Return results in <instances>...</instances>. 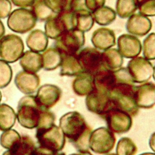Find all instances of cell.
Returning <instances> with one entry per match:
<instances>
[{
  "label": "cell",
  "mask_w": 155,
  "mask_h": 155,
  "mask_svg": "<svg viewBox=\"0 0 155 155\" xmlns=\"http://www.w3.org/2000/svg\"><path fill=\"white\" fill-rule=\"evenodd\" d=\"M114 72L116 82L109 93L112 107L120 109L131 117H134L139 112V108L134 99L136 85L127 68L120 67L114 70Z\"/></svg>",
  "instance_id": "cell-1"
},
{
  "label": "cell",
  "mask_w": 155,
  "mask_h": 155,
  "mask_svg": "<svg viewBox=\"0 0 155 155\" xmlns=\"http://www.w3.org/2000/svg\"><path fill=\"white\" fill-rule=\"evenodd\" d=\"M59 127L78 151L88 150L89 139L93 130L80 113L76 111L66 113L60 117Z\"/></svg>",
  "instance_id": "cell-2"
},
{
  "label": "cell",
  "mask_w": 155,
  "mask_h": 155,
  "mask_svg": "<svg viewBox=\"0 0 155 155\" xmlns=\"http://www.w3.org/2000/svg\"><path fill=\"white\" fill-rule=\"evenodd\" d=\"M42 110L38 104L35 96H24L18 102L16 119L24 128H35L38 125Z\"/></svg>",
  "instance_id": "cell-3"
},
{
  "label": "cell",
  "mask_w": 155,
  "mask_h": 155,
  "mask_svg": "<svg viewBox=\"0 0 155 155\" xmlns=\"http://www.w3.org/2000/svg\"><path fill=\"white\" fill-rule=\"evenodd\" d=\"M76 28L74 12L68 9L54 15L44 24L45 33L48 38L56 39L64 32Z\"/></svg>",
  "instance_id": "cell-4"
},
{
  "label": "cell",
  "mask_w": 155,
  "mask_h": 155,
  "mask_svg": "<svg viewBox=\"0 0 155 155\" xmlns=\"http://www.w3.org/2000/svg\"><path fill=\"white\" fill-rule=\"evenodd\" d=\"M35 136L39 147L53 151H62L65 144V137L62 131L55 124L48 128L36 129Z\"/></svg>",
  "instance_id": "cell-5"
},
{
  "label": "cell",
  "mask_w": 155,
  "mask_h": 155,
  "mask_svg": "<svg viewBox=\"0 0 155 155\" xmlns=\"http://www.w3.org/2000/svg\"><path fill=\"white\" fill-rule=\"evenodd\" d=\"M85 41L84 33L74 28L64 32L55 39L54 47L62 55L75 54L82 49Z\"/></svg>",
  "instance_id": "cell-6"
},
{
  "label": "cell",
  "mask_w": 155,
  "mask_h": 155,
  "mask_svg": "<svg viewBox=\"0 0 155 155\" xmlns=\"http://www.w3.org/2000/svg\"><path fill=\"white\" fill-rule=\"evenodd\" d=\"M37 19L31 10L19 8L14 10L8 16L7 25L13 32L24 34L36 25Z\"/></svg>",
  "instance_id": "cell-7"
},
{
  "label": "cell",
  "mask_w": 155,
  "mask_h": 155,
  "mask_svg": "<svg viewBox=\"0 0 155 155\" xmlns=\"http://www.w3.org/2000/svg\"><path fill=\"white\" fill-rule=\"evenodd\" d=\"M24 51L22 39L15 34L4 35L0 39V58L7 63H14L21 58Z\"/></svg>",
  "instance_id": "cell-8"
},
{
  "label": "cell",
  "mask_w": 155,
  "mask_h": 155,
  "mask_svg": "<svg viewBox=\"0 0 155 155\" xmlns=\"http://www.w3.org/2000/svg\"><path fill=\"white\" fill-rule=\"evenodd\" d=\"M114 134L108 128L101 127L92 131L89 139V148L99 154L109 153L116 144Z\"/></svg>",
  "instance_id": "cell-9"
},
{
  "label": "cell",
  "mask_w": 155,
  "mask_h": 155,
  "mask_svg": "<svg viewBox=\"0 0 155 155\" xmlns=\"http://www.w3.org/2000/svg\"><path fill=\"white\" fill-rule=\"evenodd\" d=\"M101 117L105 121L107 128L113 133H125L132 127V117L127 113L113 107Z\"/></svg>",
  "instance_id": "cell-10"
},
{
  "label": "cell",
  "mask_w": 155,
  "mask_h": 155,
  "mask_svg": "<svg viewBox=\"0 0 155 155\" xmlns=\"http://www.w3.org/2000/svg\"><path fill=\"white\" fill-rule=\"evenodd\" d=\"M127 68L134 83L148 82L153 76L154 67L151 62L142 56H137L128 61Z\"/></svg>",
  "instance_id": "cell-11"
},
{
  "label": "cell",
  "mask_w": 155,
  "mask_h": 155,
  "mask_svg": "<svg viewBox=\"0 0 155 155\" xmlns=\"http://www.w3.org/2000/svg\"><path fill=\"white\" fill-rule=\"evenodd\" d=\"M78 58L83 71L93 75L104 68L102 52L96 48L85 47L77 53Z\"/></svg>",
  "instance_id": "cell-12"
},
{
  "label": "cell",
  "mask_w": 155,
  "mask_h": 155,
  "mask_svg": "<svg viewBox=\"0 0 155 155\" xmlns=\"http://www.w3.org/2000/svg\"><path fill=\"white\" fill-rule=\"evenodd\" d=\"M61 96L62 90L58 86L45 84L38 89L35 99L41 108L49 110L59 101Z\"/></svg>",
  "instance_id": "cell-13"
},
{
  "label": "cell",
  "mask_w": 155,
  "mask_h": 155,
  "mask_svg": "<svg viewBox=\"0 0 155 155\" xmlns=\"http://www.w3.org/2000/svg\"><path fill=\"white\" fill-rule=\"evenodd\" d=\"M85 102L89 111L100 116L112 107L109 94L99 91L94 88L86 96Z\"/></svg>",
  "instance_id": "cell-14"
},
{
  "label": "cell",
  "mask_w": 155,
  "mask_h": 155,
  "mask_svg": "<svg viewBox=\"0 0 155 155\" xmlns=\"http://www.w3.org/2000/svg\"><path fill=\"white\" fill-rule=\"evenodd\" d=\"M117 50L125 58L132 59L138 56L142 51L140 41L135 36L123 34L119 36L117 41Z\"/></svg>",
  "instance_id": "cell-15"
},
{
  "label": "cell",
  "mask_w": 155,
  "mask_h": 155,
  "mask_svg": "<svg viewBox=\"0 0 155 155\" xmlns=\"http://www.w3.org/2000/svg\"><path fill=\"white\" fill-rule=\"evenodd\" d=\"M134 99L139 108L150 109L155 105V84L147 82L136 87Z\"/></svg>",
  "instance_id": "cell-16"
},
{
  "label": "cell",
  "mask_w": 155,
  "mask_h": 155,
  "mask_svg": "<svg viewBox=\"0 0 155 155\" xmlns=\"http://www.w3.org/2000/svg\"><path fill=\"white\" fill-rule=\"evenodd\" d=\"M14 83L21 93L30 95L38 90L40 85V78L36 73L23 70L17 73Z\"/></svg>",
  "instance_id": "cell-17"
},
{
  "label": "cell",
  "mask_w": 155,
  "mask_h": 155,
  "mask_svg": "<svg viewBox=\"0 0 155 155\" xmlns=\"http://www.w3.org/2000/svg\"><path fill=\"white\" fill-rule=\"evenodd\" d=\"M126 30L135 36H143L148 34L152 27L151 21L140 13H134L128 18L126 23Z\"/></svg>",
  "instance_id": "cell-18"
},
{
  "label": "cell",
  "mask_w": 155,
  "mask_h": 155,
  "mask_svg": "<svg viewBox=\"0 0 155 155\" xmlns=\"http://www.w3.org/2000/svg\"><path fill=\"white\" fill-rule=\"evenodd\" d=\"M91 41L94 48L104 51L116 45L115 33L110 28L101 27L93 31Z\"/></svg>",
  "instance_id": "cell-19"
},
{
  "label": "cell",
  "mask_w": 155,
  "mask_h": 155,
  "mask_svg": "<svg viewBox=\"0 0 155 155\" xmlns=\"http://www.w3.org/2000/svg\"><path fill=\"white\" fill-rule=\"evenodd\" d=\"M116 82L114 70L102 68L93 75L94 88L96 90L109 94Z\"/></svg>",
  "instance_id": "cell-20"
},
{
  "label": "cell",
  "mask_w": 155,
  "mask_h": 155,
  "mask_svg": "<svg viewBox=\"0 0 155 155\" xmlns=\"http://www.w3.org/2000/svg\"><path fill=\"white\" fill-rule=\"evenodd\" d=\"M71 86L76 95L79 96H87L94 89L93 75L83 71L75 77Z\"/></svg>",
  "instance_id": "cell-21"
},
{
  "label": "cell",
  "mask_w": 155,
  "mask_h": 155,
  "mask_svg": "<svg viewBox=\"0 0 155 155\" xmlns=\"http://www.w3.org/2000/svg\"><path fill=\"white\" fill-rule=\"evenodd\" d=\"M19 64L24 71L36 73L42 68V55L38 52L27 50L20 58Z\"/></svg>",
  "instance_id": "cell-22"
},
{
  "label": "cell",
  "mask_w": 155,
  "mask_h": 155,
  "mask_svg": "<svg viewBox=\"0 0 155 155\" xmlns=\"http://www.w3.org/2000/svg\"><path fill=\"white\" fill-rule=\"evenodd\" d=\"M60 67L61 76H76L83 71L77 54H63Z\"/></svg>",
  "instance_id": "cell-23"
},
{
  "label": "cell",
  "mask_w": 155,
  "mask_h": 155,
  "mask_svg": "<svg viewBox=\"0 0 155 155\" xmlns=\"http://www.w3.org/2000/svg\"><path fill=\"white\" fill-rule=\"evenodd\" d=\"M25 42L30 50L40 53L47 48L48 39L44 31L40 29H35L28 34Z\"/></svg>",
  "instance_id": "cell-24"
},
{
  "label": "cell",
  "mask_w": 155,
  "mask_h": 155,
  "mask_svg": "<svg viewBox=\"0 0 155 155\" xmlns=\"http://www.w3.org/2000/svg\"><path fill=\"white\" fill-rule=\"evenodd\" d=\"M36 148L32 139L27 135L21 136L20 139L2 155H32Z\"/></svg>",
  "instance_id": "cell-25"
},
{
  "label": "cell",
  "mask_w": 155,
  "mask_h": 155,
  "mask_svg": "<svg viewBox=\"0 0 155 155\" xmlns=\"http://www.w3.org/2000/svg\"><path fill=\"white\" fill-rule=\"evenodd\" d=\"M42 68L47 71H52L60 67L62 54L54 47L47 48L41 54Z\"/></svg>",
  "instance_id": "cell-26"
},
{
  "label": "cell",
  "mask_w": 155,
  "mask_h": 155,
  "mask_svg": "<svg viewBox=\"0 0 155 155\" xmlns=\"http://www.w3.org/2000/svg\"><path fill=\"white\" fill-rule=\"evenodd\" d=\"M102 58L104 67L111 70H117L123 64V57L116 48H110L104 50Z\"/></svg>",
  "instance_id": "cell-27"
},
{
  "label": "cell",
  "mask_w": 155,
  "mask_h": 155,
  "mask_svg": "<svg viewBox=\"0 0 155 155\" xmlns=\"http://www.w3.org/2000/svg\"><path fill=\"white\" fill-rule=\"evenodd\" d=\"M16 114L13 108L6 104H0V130L11 129L15 124Z\"/></svg>",
  "instance_id": "cell-28"
},
{
  "label": "cell",
  "mask_w": 155,
  "mask_h": 155,
  "mask_svg": "<svg viewBox=\"0 0 155 155\" xmlns=\"http://www.w3.org/2000/svg\"><path fill=\"white\" fill-rule=\"evenodd\" d=\"M76 19V29L84 33L90 30L94 25L92 13L87 8H82L74 12Z\"/></svg>",
  "instance_id": "cell-29"
},
{
  "label": "cell",
  "mask_w": 155,
  "mask_h": 155,
  "mask_svg": "<svg viewBox=\"0 0 155 155\" xmlns=\"http://www.w3.org/2000/svg\"><path fill=\"white\" fill-rule=\"evenodd\" d=\"M94 22L102 26L111 24L116 18V13L114 9L108 6H103L92 13Z\"/></svg>",
  "instance_id": "cell-30"
},
{
  "label": "cell",
  "mask_w": 155,
  "mask_h": 155,
  "mask_svg": "<svg viewBox=\"0 0 155 155\" xmlns=\"http://www.w3.org/2000/svg\"><path fill=\"white\" fill-rule=\"evenodd\" d=\"M138 0H116V13L119 18H128L138 9Z\"/></svg>",
  "instance_id": "cell-31"
},
{
  "label": "cell",
  "mask_w": 155,
  "mask_h": 155,
  "mask_svg": "<svg viewBox=\"0 0 155 155\" xmlns=\"http://www.w3.org/2000/svg\"><path fill=\"white\" fill-rule=\"evenodd\" d=\"M30 10L36 19L41 22H45L56 15L47 5L45 0H36L31 7Z\"/></svg>",
  "instance_id": "cell-32"
},
{
  "label": "cell",
  "mask_w": 155,
  "mask_h": 155,
  "mask_svg": "<svg viewBox=\"0 0 155 155\" xmlns=\"http://www.w3.org/2000/svg\"><path fill=\"white\" fill-rule=\"evenodd\" d=\"M137 151V146L131 139L123 137L117 142L116 148L117 155H135Z\"/></svg>",
  "instance_id": "cell-33"
},
{
  "label": "cell",
  "mask_w": 155,
  "mask_h": 155,
  "mask_svg": "<svg viewBox=\"0 0 155 155\" xmlns=\"http://www.w3.org/2000/svg\"><path fill=\"white\" fill-rule=\"evenodd\" d=\"M142 50L143 57L149 61L155 59V33H150L144 39Z\"/></svg>",
  "instance_id": "cell-34"
},
{
  "label": "cell",
  "mask_w": 155,
  "mask_h": 155,
  "mask_svg": "<svg viewBox=\"0 0 155 155\" xmlns=\"http://www.w3.org/2000/svg\"><path fill=\"white\" fill-rule=\"evenodd\" d=\"M19 133L13 129L3 131L0 136V145L5 149H10L21 138Z\"/></svg>",
  "instance_id": "cell-35"
},
{
  "label": "cell",
  "mask_w": 155,
  "mask_h": 155,
  "mask_svg": "<svg viewBox=\"0 0 155 155\" xmlns=\"http://www.w3.org/2000/svg\"><path fill=\"white\" fill-rule=\"evenodd\" d=\"M13 76L11 66L7 62L0 59V88H4L10 83Z\"/></svg>",
  "instance_id": "cell-36"
},
{
  "label": "cell",
  "mask_w": 155,
  "mask_h": 155,
  "mask_svg": "<svg viewBox=\"0 0 155 155\" xmlns=\"http://www.w3.org/2000/svg\"><path fill=\"white\" fill-rule=\"evenodd\" d=\"M55 119V114L52 111L49 110L43 109L36 129H44L53 125Z\"/></svg>",
  "instance_id": "cell-37"
},
{
  "label": "cell",
  "mask_w": 155,
  "mask_h": 155,
  "mask_svg": "<svg viewBox=\"0 0 155 155\" xmlns=\"http://www.w3.org/2000/svg\"><path fill=\"white\" fill-rule=\"evenodd\" d=\"M139 13L146 16H155V0H143L139 3Z\"/></svg>",
  "instance_id": "cell-38"
},
{
  "label": "cell",
  "mask_w": 155,
  "mask_h": 155,
  "mask_svg": "<svg viewBox=\"0 0 155 155\" xmlns=\"http://www.w3.org/2000/svg\"><path fill=\"white\" fill-rule=\"evenodd\" d=\"M47 5L56 14L70 8L71 0H45Z\"/></svg>",
  "instance_id": "cell-39"
},
{
  "label": "cell",
  "mask_w": 155,
  "mask_h": 155,
  "mask_svg": "<svg viewBox=\"0 0 155 155\" xmlns=\"http://www.w3.org/2000/svg\"><path fill=\"white\" fill-rule=\"evenodd\" d=\"M12 8L10 0H0V19L7 18L11 13Z\"/></svg>",
  "instance_id": "cell-40"
},
{
  "label": "cell",
  "mask_w": 155,
  "mask_h": 155,
  "mask_svg": "<svg viewBox=\"0 0 155 155\" xmlns=\"http://www.w3.org/2000/svg\"><path fill=\"white\" fill-rule=\"evenodd\" d=\"M86 8L91 13L104 6L105 0H84Z\"/></svg>",
  "instance_id": "cell-41"
},
{
  "label": "cell",
  "mask_w": 155,
  "mask_h": 155,
  "mask_svg": "<svg viewBox=\"0 0 155 155\" xmlns=\"http://www.w3.org/2000/svg\"><path fill=\"white\" fill-rule=\"evenodd\" d=\"M32 155H65L64 153L55 152L41 147H36Z\"/></svg>",
  "instance_id": "cell-42"
},
{
  "label": "cell",
  "mask_w": 155,
  "mask_h": 155,
  "mask_svg": "<svg viewBox=\"0 0 155 155\" xmlns=\"http://www.w3.org/2000/svg\"><path fill=\"white\" fill-rule=\"evenodd\" d=\"M36 1V0H10L15 6L25 8L31 7Z\"/></svg>",
  "instance_id": "cell-43"
},
{
  "label": "cell",
  "mask_w": 155,
  "mask_h": 155,
  "mask_svg": "<svg viewBox=\"0 0 155 155\" xmlns=\"http://www.w3.org/2000/svg\"><path fill=\"white\" fill-rule=\"evenodd\" d=\"M148 145L151 150L155 153V132L151 134L148 140Z\"/></svg>",
  "instance_id": "cell-44"
},
{
  "label": "cell",
  "mask_w": 155,
  "mask_h": 155,
  "mask_svg": "<svg viewBox=\"0 0 155 155\" xmlns=\"http://www.w3.org/2000/svg\"><path fill=\"white\" fill-rule=\"evenodd\" d=\"M68 155H93L89 150H86V151H78V153H72Z\"/></svg>",
  "instance_id": "cell-45"
},
{
  "label": "cell",
  "mask_w": 155,
  "mask_h": 155,
  "mask_svg": "<svg viewBox=\"0 0 155 155\" xmlns=\"http://www.w3.org/2000/svg\"><path fill=\"white\" fill-rule=\"evenodd\" d=\"M5 31V29L4 25L2 22L1 21V20L0 19V39L4 35Z\"/></svg>",
  "instance_id": "cell-46"
},
{
  "label": "cell",
  "mask_w": 155,
  "mask_h": 155,
  "mask_svg": "<svg viewBox=\"0 0 155 155\" xmlns=\"http://www.w3.org/2000/svg\"><path fill=\"white\" fill-rule=\"evenodd\" d=\"M139 155H155V153H150V152H146V153H141Z\"/></svg>",
  "instance_id": "cell-47"
},
{
  "label": "cell",
  "mask_w": 155,
  "mask_h": 155,
  "mask_svg": "<svg viewBox=\"0 0 155 155\" xmlns=\"http://www.w3.org/2000/svg\"><path fill=\"white\" fill-rule=\"evenodd\" d=\"M153 78L154 80L155 81V66L154 67V70H153Z\"/></svg>",
  "instance_id": "cell-48"
},
{
  "label": "cell",
  "mask_w": 155,
  "mask_h": 155,
  "mask_svg": "<svg viewBox=\"0 0 155 155\" xmlns=\"http://www.w3.org/2000/svg\"><path fill=\"white\" fill-rule=\"evenodd\" d=\"M105 155H117V154L115 153H107V154H105Z\"/></svg>",
  "instance_id": "cell-49"
},
{
  "label": "cell",
  "mask_w": 155,
  "mask_h": 155,
  "mask_svg": "<svg viewBox=\"0 0 155 155\" xmlns=\"http://www.w3.org/2000/svg\"><path fill=\"white\" fill-rule=\"evenodd\" d=\"M1 99H2V94H1V92L0 91V102L1 101Z\"/></svg>",
  "instance_id": "cell-50"
},
{
  "label": "cell",
  "mask_w": 155,
  "mask_h": 155,
  "mask_svg": "<svg viewBox=\"0 0 155 155\" xmlns=\"http://www.w3.org/2000/svg\"><path fill=\"white\" fill-rule=\"evenodd\" d=\"M143 1V0H138V1H139V2H140V1Z\"/></svg>",
  "instance_id": "cell-51"
}]
</instances>
